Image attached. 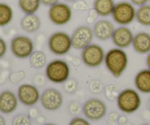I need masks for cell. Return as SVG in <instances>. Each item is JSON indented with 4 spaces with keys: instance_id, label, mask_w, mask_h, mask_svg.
Returning <instances> with one entry per match:
<instances>
[{
    "instance_id": "cell-1",
    "label": "cell",
    "mask_w": 150,
    "mask_h": 125,
    "mask_svg": "<svg viewBox=\"0 0 150 125\" xmlns=\"http://www.w3.org/2000/svg\"><path fill=\"white\" fill-rule=\"evenodd\" d=\"M104 63L109 73L116 78L124 73L128 66V56L124 49L114 48L105 53Z\"/></svg>"
},
{
    "instance_id": "cell-2",
    "label": "cell",
    "mask_w": 150,
    "mask_h": 125,
    "mask_svg": "<svg viewBox=\"0 0 150 125\" xmlns=\"http://www.w3.org/2000/svg\"><path fill=\"white\" fill-rule=\"evenodd\" d=\"M45 78L54 83H64L70 76V67L64 59H56L47 64L45 70Z\"/></svg>"
},
{
    "instance_id": "cell-3",
    "label": "cell",
    "mask_w": 150,
    "mask_h": 125,
    "mask_svg": "<svg viewBox=\"0 0 150 125\" xmlns=\"http://www.w3.org/2000/svg\"><path fill=\"white\" fill-rule=\"evenodd\" d=\"M119 109L122 113L131 114L136 112L142 105V98L139 92L133 89H123L117 99Z\"/></svg>"
},
{
    "instance_id": "cell-4",
    "label": "cell",
    "mask_w": 150,
    "mask_h": 125,
    "mask_svg": "<svg viewBox=\"0 0 150 125\" xmlns=\"http://www.w3.org/2000/svg\"><path fill=\"white\" fill-rule=\"evenodd\" d=\"M49 51L56 56H64L71 51V36L62 31L54 32L50 35L48 40Z\"/></svg>"
},
{
    "instance_id": "cell-5",
    "label": "cell",
    "mask_w": 150,
    "mask_h": 125,
    "mask_svg": "<svg viewBox=\"0 0 150 125\" xmlns=\"http://www.w3.org/2000/svg\"><path fill=\"white\" fill-rule=\"evenodd\" d=\"M136 6L130 1L117 3L111 14L113 20L120 26H128L136 20Z\"/></svg>"
},
{
    "instance_id": "cell-6",
    "label": "cell",
    "mask_w": 150,
    "mask_h": 125,
    "mask_svg": "<svg viewBox=\"0 0 150 125\" xmlns=\"http://www.w3.org/2000/svg\"><path fill=\"white\" fill-rule=\"evenodd\" d=\"M105 53L101 45L97 43H91L81 50V58L83 64L90 68L100 67L105 60Z\"/></svg>"
},
{
    "instance_id": "cell-7",
    "label": "cell",
    "mask_w": 150,
    "mask_h": 125,
    "mask_svg": "<svg viewBox=\"0 0 150 125\" xmlns=\"http://www.w3.org/2000/svg\"><path fill=\"white\" fill-rule=\"evenodd\" d=\"M48 15L50 21L53 24L64 26L71 20L73 10L67 3L59 1L49 7Z\"/></svg>"
},
{
    "instance_id": "cell-8",
    "label": "cell",
    "mask_w": 150,
    "mask_h": 125,
    "mask_svg": "<svg viewBox=\"0 0 150 125\" xmlns=\"http://www.w3.org/2000/svg\"><path fill=\"white\" fill-rule=\"evenodd\" d=\"M34 42L29 37L18 35L10 42V51L15 57L20 59L29 58L34 52Z\"/></svg>"
},
{
    "instance_id": "cell-9",
    "label": "cell",
    "mask_w": 150,
    "mask_h": 125,
    "mask_svg": "<svg viewBox=\"0 0 150 125\" xmlns=\"http://www.w3.org/2000/svg\"><path fill=\"white\" fill-rule=\"evenodd\" d=\"M82 112L88 120L99 121L106 115V104L100 99L91 98L83 104Z\"/></svg>"
},
{
    "instance_id": "cell-10",
    "label": "cell",
    "mask_w": 150,
    "mask_h": 125,
    "mask_svg": "<svg viewBox=\"0 0 150 125\" xmlns=\"http://www.w3.org/2000/svg\"><path fill=\"white\" fill-rule=\"evenodd\" d=\"M70 36L73 48L76 50H82L90 45L95 37L92 28L86 25L78 26Z\"/></svg>"
},
{
    "instance_id": "cell-11",
    "label": "cell",
    "mask_w": 150,
    "mask_h": 125,
    "mask_svg": "<svg viewBox=\"0 0 150 125\" xmlns=\"http://www.w3.org/2000/svg\"><path fill=\"white\" fill-rule=\"evenodd\" d=\"M40 103L43 108L49 111L59 109L63 103V95L55 88H48L40 95Z\"/></svg>"
},
{
    "instance_id": "cell-12",
    "label": "cell",
    "mask_w": 150,
    "mask_h": 125,
    "mask_svg": "<svg viewBox=\"0 0 150 125\" xmlns=\"http://www.w3.org/2000/svg\"><path fill=\"white\" fill-rule=\"evenodd\" d=\"M17 97L21 103L25 106L32 107L40 100V94L35 85L23 83L20 85L18 89Z\"/></svg>"
},
{
    "instance_id": "cell-13",
    "label": "cell",
    "mask_w": 150,
    "mask_h": 125,
    "mask_svg": "<svg viewBox=\"0 0 150 125\" xmlns=\"http://www.w3.org/2000/svg\"><path fill=\"white\" fill-rule=\"evenodd\" d=\"M133 37L134 35L130 28L127 26H120L114 30L111 40L116 48L125 49L132 45Z\"/></svg>"
},
{
    "instance_id": "cell-14",
    "label": "cell",
    "mask_w": 150,
    "mask_h": 125,
    "mask_svg": "<svg viewBox=\"0 0 150 125\" xmlns=\"http://www.w3.org/2000/svg\"><path fill=\"white\" fill-rule=\"evenodd\" d=\"M115 29V26L111 20L103 18L98 19L94 23L92 30L94 36L97 39L101 41H106L111 39Z\"/></svg>"
},
{
    "instance_id": "cell-15",
    "label": "cell",
    "mask_w": 150,
    "mask_h": 125,
    "mask_svg": "<svg viewBox=\"0 0 150 125\" xmlns=\"http://www.w3.org/2000/svg\"><path fill=\"white\" fill-rule=\"evenodd\" d=\"M18 98L16 94L10 90L0 93V112L3 114H10L14 112L18 105Z\"/></svg>"
},
{
    "instance_id": "cell-16",
    "label": "cell",
    "mask_w": 150,
    "mask_h": 125,
    "mask_svg": "<svg viewBox=\"0 0 150 125\" xmlns=\"http://www.w3.org/2000/svg\"><path fill=\"white\" fill-rule=\"evenodd\" d=\"M133 48L136 53L142 55L150 52V34L146 32H140L134 35Z\"/></svg>"
},
{
    "instance_id": "cell-17",
    "label": "cell",
    "mask_w": 150,
    "mask_h": 125,
    "mask_svg": "<svg viewBox=\"0 0 150 125\" xmlns=\"http://www.w3.org/2000/svg\"><path fill=\"white\" fill-rule=\"evenodd\" d=\"M20 26L26 33H35L40 28L41 20L36 14H26L21 19Z\"/></svg>"
},
{
    "instance_id": "cell-18",
    "label": "cell",
    "mask_w": 150,
    "mask_h": 125,
    "mask_svg": "<svg viewBox=\"0 0 150 125\" xmlns=\"http://www.w3.org/2000/svg\"><path fill=\"white\" fill-rule=\"evenodd\" d=\"M134 84L138 91L150 94V70L144 69L138 72L134 78Z\"/></svg>"
},
{
    "instance_id": "cell-19",
    "label": "cell",
    "mask_w": 150,
    "mask_h": 125,
    "mask_svg": "<svg viewBox=\"0 0 150 125\" xmlns=\"http://www.w3.org/2000/svg\"><path fill=\"white\" fill-rule=\"evenodd\" d=\"M115 5L114 0H95L93 10L100 17H108L111 16Z\"/></svg>"
},
{
    "instance_id": "cell-20",
    "label": "cell",
    "mask_w": 150,
    "mask_h": 125,
    "mask_svg": "<svg viewBox=\"0 0 150 125\" xmlns=\"http://www.w3.org/2000/svg\"><path fill=\"white\" fill-rule=\"evenodd\" d=\"M18 7L26 14H35L41 5L40 0H18Z\"/></svg>"
},
{
    "instance_id": "cell-21",
    "label": "cell",
    "mask_w": 150,
    "mask_h": 125,
    "mask_svg": "<svg viewBox=\"0 0 150 125\" xmlns=\"http://www.w3.org/2000/svg\"><path fill=\"white\" fill-rule=\"evenodd\" d=\"M136 20L143 26H150V4H146L136 9Z\"/></svg>"
},
{
    "instance_id": "cell-22",
    "label": "cell",
    "mask_w": 150,
    "mask_h": 125,
    "mask_svg": "<svg viewBox=\"0 0 150 125\" xmlns=\"http://www.w3.org/2000/svg\"><path fill=\"white\" fill-rule=\"evenodd\" d=\"M13 18V10L11 6L0 2V27H4L11 23Z\"/></svg>"
},
{
    "instance_id": "cell-23",
    "label": "cell",
    "mask_w": 150,
    "mask_h": 125,
    "mask_svg": "<svg viewBox=\"0 0 150 125\" xmlns=\"http://www.w3.org/2000/svg\"><path fill=\"white\" fill-rule=\"evenodd\" d=\"M29 63L35 69H41L46 65L47 56L42 51H35L29 56Z\"/></svg>"
},
{
    "instance_id": "cell-24",
    "label": "cell",
    "mask_w": 150,
    "mask_h": 125,
    "mask_svg": "<svg viewBox=\"0 0 150 125\" xmlns=\"http://www.w3.org/2000/svg\"><path fill=\"white\" fill-rule=\"evenodd\" d=\"M120 92L121 91H120V86L116 84H113V83L108 85L104 89L105 97L108 100L111 101V102L117 101V99Z\"/></svg>"
},
{
    "instance_id": "cell-25",
    "label": "cell",
    "mask_w": 150,
    "mask_h": 125,
    "mask_svg": "<svg viewBox=\"0 0 150 125\" xmlns=\"http://www.w3.org/2000/svg\"><path fill=\"white\" fill-rule=\"evenodd\" d=\"M12 125H32V121L28 115L18 114L13 118Z\"/></svg>"
},
{
    "instance_id": "cell-26",
    "label": "cell",
    "mask_w": 150,
    "mask_h": 125,
    "mask_svg": "<svg viewBox=\"0 0 150 125\" xmlns=\"http://www.w3.org/2000/svg\"><path fill=\"white\" fill-rule=\"evenodd\" d=\"M25 77H26V73L24 71L21 70V71L13 72L9 75V81L13 84H17L21 82Z\"/></svg>"
},
{
    "instance_id": "cell-27",
    "label": "cell",
    "mask_w": 150,
    "mask_h": 125,
    "mask_svg": "<svg viewBox=\"0 0 150 125\" xmlns=\"http://www.w3.org/2000/svg\"><path fill=\"white\" fill-rule=\"evenodd\" d=\"M103 84L99 80H94L89 84V90L94 95H98L103 90Z\"/></svg>"
},
{
    "instance_id": "cell-28",
    "label": "cell",
    "mask_w": 150,
    "mask_h": 125,
    "mask_svg": "<svg viewBox=\"0 0 150 125\" xmlns=\"http://www.w3.org/2000/svg\"><path fill=\"white\" fill-rule=\"evenodd\" d=\"M78 88L77 81L73 79H68L64 83V89L67 93L73 94L76 92Z\"/></svg>"
},
{
    "instance_id": "cell-29",
    "label": "cell",
    "mask_w": 150,
    "mask_h": 125,
    "mask_svg": "<svg viewBox=\"0 0 150 125\" xmlns=\"http://www.w3.org/2000/svg\"><path fill=\"white\" fill-rule=\"evenodd\" d=\"M73 8L79 11H86L88 10V4L83 0H78L73 3Z\"/></svg>"
},
{
    "instance_id": "cell-30",
    "label": "cell",
    "mask_w": 150,
    "mask_h": 125,
    "mask_svg": "<svg viewBox=\"0 0 150 125\" xmlns=\"http://www.w3.org/2000/svg\"><path fill=\"white\" fill-rule=\"evenodd\" d=\"M69 125H91L87 119L83 117H75L69 123Z\"/></svg>"
},
{
    "instance_id": "cell-31",
    "label": "cell",
    "mask_w": 150,
    "mask_h": 125,
    "mask_svg": "<svg viewBox=\"0 0 150 125\" xmlns=\"http://www.w3.org/2000/svg\"><path fill=\"white\" fill-rule=\"evenodd\" d=\"M69 111L72 114H79L82 111L80 105L76 102H73L69 105Z\"/></svg>"
},
{
    "instance_id": "cell-32",
    "label": "cell",
    "mask_w": 150,
    "mask_h": 125,
    "mask_svg": "<svg viewBox=\"0 0 150 125\" xmlns=\"http://www.w3.org/2000/svg\"><path fill=\"white\" fill-rule=\"evenodd\" d=\"M7 51V45L6 41L3 38L0 37V59L5 56Z\"/></svg>"
},
{
    "instance_id": "cell-33",
    "label": "cell",
    "mask_w": 150,
    "mask_h": 125,
    "mask_svg": "<svg viewBox=\"0 0 150 125\" xmlns=\"http://www.w3.org/2000/svg\"><path fill=\"white\" fill-rule=\"evenodd\" d=\"M98 16H99L98 15V13L92 9L89 13V15H88L87 17H86V21L88 22V23H90V24L91 23H93V22L95 23L98 20L97 18H98Z\"/></svg>"
},
{
    "instance_id": "cell-34",
    "label": "cell",
    "mask_w": 150,
    "mask_h": 125,
    "mask_svg": "<svg viewBox=\"0 0 150 125\" xmlns=\"http://www.w3.org/2000/svg\"><path fill=\"white\" fill-rule=\"evenodd\" d=\"M40 116L39 110L35 107L32 106L29 108L28 111V117L32 119H37Z\"/></svg>"
},
{
    "instance_id": "cell-35",
    "label": "cell",
    "mask_w": 150,
    "mask_h": 125,
    "mask_svg": "<svg viewBox=\"0 0 150 125\" xmlns=\"http://www.w3.org/2000/svg\"><path fill=\"white\" fill-rule=\"evenodd\" d=\"M59 0H40L41 4L49 7L55 4L56 3L59 2Z\"/></svg>"
},
{
    "instance_id": "cell-36",
    "label": "cell",
    "mask_w": 150,
    "mask_h": 125,
    "mask_svg": "<svg viewBox=\"0 0 150 125\" xmlns=\"http://www.w3.org/2000/svg\"><path fill=\"white\" fill-rule=\"evenodd\" d=\"M130 2L135 6L137 7H140V6L144 5V4H147L149 1V0H130Z\"/></svg>"
},
{
    "instance_id": "cell-37",
    "label": "cell",
    "mask_w": 150,
    "mask_h": 125,
    "mask_svg": "<svg viewBox=\"0 0 150 125\" xmlns=\"http://www.w3.org/2000/svg\"><path fill=\"white\" fill-rule=\"evenodd\" d=\"M34 81L38 86H43L45 84V78L42 76H38L35 78Z\"/></svg>"
},
{
    "instance_id": "cell-38",
    "label": "cell",
    "mask_w": 150,
    "mask_h": 125,
    "mask_svg": "<svg viewBox=\"0 0 150 125\" xmlns=\"http://www.w3.org/2000/svg\"><path fill=\"white\" fill-rule=\"evenodd\" d=\"M119 117H120V116L117 112H112L109 115V120H111L113 122H115V121H118Z\"/></svg>"
},
{
    "instance_id": "cell-39",
    "label": "cell",
    "mask_w": 150,
    "mask_h": 125,
    "mask_svg": "<svg viewBox=\"0 0 150 125\" xmlns=\"http://www.w3.org/2000/svg\"><path fill=\"white\" fill-rule=\"evenodd\" d=\"M7 79H9V76L4 73H0V85L4 84Z\"/></svg>"
},
{
    "instance_id": "cell-40",
    "label": "cell",
    "mask_w": 150,
    "mask_h": 125,
    "mask_svg": "<svg viewBox=\"0 0 150 125\" xmlns=\"http://www.w3.org/2000/svg\"><path fill=\"white\" fill-rule=\"evenodd\" d=\"M118 122L120 125H125L127 123V119L125 117H120L118 119Z\"/></svg>"
},
{
    "instance_id": "cell-41",
    "label": "cell",
    "mask_w": 150,
    "mask_h": 125,
    "mask_svg": "<svg viewBox=\"0 0 150 125\" xmlns=\"http://www.w3.org/2000/svg\"><path fill=\"white\" fill-rule=\"evenodd\" d=\"M146 66H147V68L150 70V52L147 54V56H146Z\"/></svg>"
},
{
    "instance_id": "cell-42",
    "label": "cell",
    "mask_w": 150,
    "mask_h": 125,
    "mask_svg": "<svg viewBox=\"0 0 150 125\" xmlns=\"http://www.w3.org/2000/svg\"><path fill=\"white\" fill-rule=\"evenodd\" d=\"M0 125H6L5 119L1 115H0Z\"/></svg>"
},
{
    "instance_id": "cell-43",
    "label": "cell",
    "mask_w": 150,
    "mask_h": 125,
    "mask_svg": "<svg viewBox=\"0 0 150 125\" xmlns=\"http://www.w3.org/2000/svg\"><path fill=\"white\" fill-rule=\"evenodd\" d=\"M63 1L66 3H74L76 1H78V0H63Z\"/></svg>"
},
{
    "instance_id": "cell-44",
    "label": "cell",
    "mask_w": 150,
    "mask_h": 125,
    "mask_svg": "<svg viewBox=\"0 0 150 125\" xmlns=\"http://www.w3.org/2000/svg\"><path fill=\"white\" fill-rule=\"evenodd\" d=\"M148 108H149V111H150V98H149V101H148Z\"/></svg>"
},
{
    "instance_id": "cell-45",
    "label": "cell",
    "mask_w": 150,
    "mask_h": 125,
    "mask_svg": "<svg viewBox=\"0 0 150 125\" xmlns=\"http://www.w3.org/2000/svg\"><path fill=\"white\" fill-rule=\"evenodd\" d=\"M43 125H57V124H52V123H47V124H43Z\"/></svg>"
},
{
    "instance_id": "cell-46",
    "label": "cell",
    "mask_w": 150,
    "mask_h": 125,
    "mask_svg": "<svg viewBox=\"0 0 150 125\" xmlns=\"http://www.w3.org/2000/svg\"><path fill=\"white\" fill-rule=\"evenodd\" d=\"M141 125H150V124H148V123H143V124H142Z\"/></svg>"
},
{
    "instance_id": "cell-47",
    "label": "cell",
    "mask_w": 150,
    "mask_h": 125,
    "mask_svg": "<svg viewBox=\"0 0 150 125\" xmlns=\"http://www.w3.org/2000/svg\"><path fill=\"white\" fill-rule=\"evenodd\" d=\"M149 2H150V0H149Z\"/></svg>"
}]
</instances>
